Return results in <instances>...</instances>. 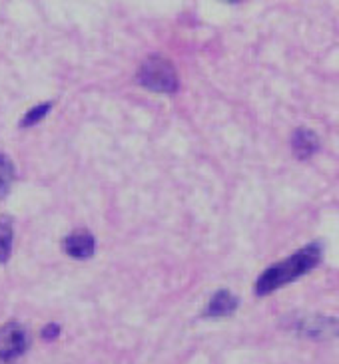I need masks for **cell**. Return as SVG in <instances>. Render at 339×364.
<instances>
[{
    "instance_id": "4",
    "label": "cell",
    "mask_w": 339,
    "mask_h": 364,
    "mask_svg": "<svg viewBox=\"0 0 339 364\" xmlns=\"http://www.w3.org/2000/svg\"><path fill=\"white\" fill-rule=\"evenodd\" d=\"M64 253L72 259H90L96 251V239L86 229H78L62 241Z\"/></svg>"
},
{
    "instance_id": "2",
    "label": "cell",
    "mask_w": 339,
    "mask_h": 364,
    "mask_svg": "<svg viewBox=\"0 0 339 364\" xmlns=\"http://www.w3.org/2000/svg\"><path fill=\"white\" fill-rule=\"evenodd\" d=\"M138 82L144 88L158 92V94H174L179 88L174 64L160 54H152L140 64Z\"/></svg>"
},
{
    "instance_id": "5",
    "label": "cell",
    "mask_w": 339,
    "mask_h": 364,
    "mask_svg": "<svg viewBox=\"0 0 339 364\" xmlns=\"http://www.w3.org/2000/svg\"><path fill=\"white\" fill-rule=\"evenodd\" d=\"M298 331L303 336H309V338H325L328 335H335V326H338V321L335 318H325V316H311V318H306V321H299Z\"/></svg>"
},
{
    "instance_id": "1",
    "label": "cell",
    "mask_w": 339,
    "mask_h": 364,
    "mask_svg": "<svg viewBox=\"0 0 339 364\" xmlns=\"http://www.w3.org/2000/svg\"><path fill=\"white\" fill-rule=\"evenodd\" d=\"M323 249L319 243H309L301 247L293 255L279 261L276 265L268 267L256 281V295L266 296L273 291H278L281 287L289 285L293 281H298L299 277L309 273L311 269H315L321 261Z\"/></svg>"
},
{
    "instance_id": "10",
    "label": "cell",
    "mask_w": 339,
    "mask_h": 364,
    "mask_svg": "<svg viewBox=\"0 0 339 364\" xmlns=\"http://www.w3.org/2000/svg\"><path fill=\"white\" fill-rule=\"evenodd\" d=\"M52 102H42V104H36V106H32V108L20 118L19 126L20 128H30V126H36L38 122L48 116V112L52 109Z\"/></svg>"
},
{
    "instance_id": "9",
    "label": "cell",
    "mask_w": 339,
    "mask_h": 364,
    "mask_svg": "<svg viewBox=\"0 0 339 364\" xmlns=\"http://www.w3.org/2000/svg\"><path fill=\"white\" fill-rule=\"evenodd\" d=\"M12 181H14V164L6 154H0V199L9 196Z\"/></svg>"
},
{
    "instance_id": "7",
    "label": "cell",
    "mask_w": 339,
    "mask_h": 364,
    "mask_svg": "<svg viewBox=\"0 0 339 364\" xmlns=\"http://www.w3.org/2000/svg\"><path fill=\"white\" fill-rule=\"evenodd\" d=\"M291 148L299 159L311 158L319 149V139L315 132L308 128H298L291 134Z\"/></svg>"
},
{
    "instance_id": "6",
    "label": "cell",
    "mask_w": 339,
    "mask_h": 364,
    "mask_svg": "<svg viewBox=\"0 0 339 364\" xmlns=\"http://www.w3.org/2000/svg\"><path fill=\"white\" fill-rule=\"evenodd\" d=\"M238 305V296H234L226 289H219L209 299L208 306L204 311V316H228L231 313H236Z\"/></svg>"
},
{
    "instance_id": "11",
    "label": "cell",
    "mask_w": 339,
    "mask_h": 364,
    "mask_svg": "<svg viewBox=\"0 0 339 364\" xmlns=\"http://www.w3.org/2000/svg\"><path fill=\"white\" fill-rule=\"evenodd\" d=\"M60 335V325L56 323H48V325L42 328V338L44 341H54V338H58Z\"/></svg>"
},
{
    "instance_id": "3",
    "label": "cell",
    "mask_w": 339,
    "mask_h": 364,
    "mask_svg": "<svg viewBox=\"0 0 339 364\" xmlns=\"http://www.w3.org/2000/svg\"><path fill=\"white\" fill-rule=\"evenodd\" d=\"M26 348H28V333L24 326L16 321H10L0 326V360L10 363L24 355Z\"/></svg>"
},
{
    "instance_id": "8",
    "label": "cell",
    "mask_w": 339,
    "mask_h": 364,
    "mask_svg": "<svg viewBox=\"0 0 339 364\" xmlns=\"http://www.w3.org/2000/svg\"><path fill=\"white\" fill-rule=\"evenodd\" d=\"M14 227L10 217H0V263H6L12 255Z\"/></svg>"
}]
</instances>
